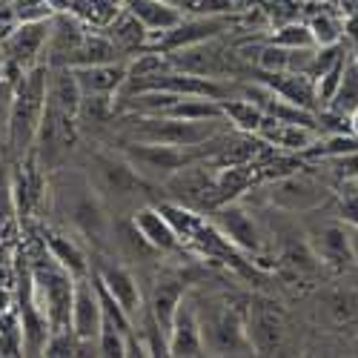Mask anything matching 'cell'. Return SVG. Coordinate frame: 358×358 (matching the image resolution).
I'll use <instances>...</instances> for the list:
<instances>
[{"label": "cell", "instance_id": "24", "mask_svg": "<svg viewBox=\"0 0 358 358\" xmlns=\"http://www.w3.org/2000/svg\"><path fill=\"white\" fill-rule=\"evenodd\" d=\"M46 244H49V255H52L57 264H61L72 278L89 275V261H86L83 250L72 241V238H66V235H49Z\"/></svg>", "mask_w": 358, "mask_h": 358}, {"label": "cell", "instance_id": "1", "mask_svg": "<svg viewBox=\"0 0 358 358\" xmlns=\"http://www.w3.org/2000/svg\"><path fill=\"white\" fill-rule=\"evenodd\" d=\"M55 198L57 206L64 210V215L72 221V227L78 232H83L86 238H95L103 241L109 235V218L101 206V198L86 175L80 172H64L55 178Z\"/></svg>", "mask_w": 358, "mask_h": 358}, {"label": "cell", "instance_id": "3", "mask_svg": "<svg viewBox=\"0 0 358 358\" xmlns=\"http://www.w3.org/2000/svg\"><path fill=\"white\" fill-rule=\"evenodd\" d=\"M227 117H213V121H184V117H166V115H143L135 121L132 138L146 143H169V146H198L221 135Z\"/></svg>", "mask_w": 358, "mask_h": 358}, {"label": "cell", "instance_id": "19", "mask_svg": "<svg viewBox=\"0 0 358 358\" xmlns=\"http://www.w3.org/2000/svg\"><path fill=\"white\" fill-rule=\"evenodd\" d=\"M281 315L273 307H250L247 313V336L252 352H270L281 344Z\"/></svg>", "mask_w": 358, "mask_h": 358}, {"label": "cell", "instance_id": "20", "mask_svg": "<svg viewBox=\"0 0 358 358\" xmlns=\"http://www.w3.org/2000/svg\"><path fill=\"white\" fill-rule=\"evenodd\" d=\"M261 141L273 143L278 149H292V152H304V149L315 141V129L313 127H301V124H287V121H275V117H264V124L255 132Z\"/></svg>", "mask_w": 358, "mask_h": 358}, {"label": "cell", "instance_id": "26", "mask_svg": "<svg viewBox=\"0 0 358 358\" xmlns=\"http://www.w3.org/2000/svg\"><path fill=\"white\" fill-rule=\"evenodd\" d=\"M221 112H224V117L232 124V127H238V129H244V132H258V127L264 124V109H258L252 101H244V98H227V101H221Z\"/></svg>", "mask_w": 358, "mask_h": 358}, {"label": "cell", "instance_id": "29", "mask_svg": "<svg viewBox=\"0 0 358 358\" xmlns=\"http://www.w3.org/2000/svg\"><path fill=\"white\" fill-rule=\"evenodd\" d=\"M164 69H169L166 52H161V49L158 52H141L127 64V80L146 78V75H155V72H164Z\"/></svg>", "mask_w": 358, "mask_h": 358}, {"label": "cell", "instance_id": "10", "mask_svg": "<svg viewBox=\"0 0 358 358\" xmlns=\"http://www.w3.org/2000/svg\"><path fill=\"white\" fill-rule=\"evenodd\" d=\"M166 352L169 355H203V338H201V318L195 298L184 292L178 301L172 327L166 333Z\"/></svg>", "mask_w": 358, "mask_h": 358}, {"label": "cell", "instance_id": "34", "mask_svg": "<svg viewBox=\"0 0 358 358\" xmlns=\"http://www.w3.org/2000/svg\"><path fill=\"white\" fill-rule=\"evenodd\" d=\"M12 215H15V181L9 169L0 164V232L6 229Z\"/></svg>", "mask_w": 358, "mask_h": 358}, {"label": "cell", "instance_id": "39", "mask_svg": "<svg viewBox=\"0 0 358 358\" xmlns=\"http://www.w3.org/2000/svg\"><path fill=\"white\" fill-rule=\"evenodd\" d=\"M355 350H358V344H355Z\"/></svg>", "mask_w": 358, "mask_h": 358}, {"label": "cell", "instance_id": "18", "mask_svg": "<svg viewBox=\"0 0 358 358\" xmlns=\"http://www.w3.org/2000/svg\"><path fill=\"white\" fill-rule=\"evenodd\" d=\"M132 224L138 227V232L149 241V247L158 252H175L181 247V238L172 229V224L166 221V215L161 210H152V206H143V210L135 213Z\"/></svg>", "mask_w": 358, "mask_h": 358}, {"label": "cell", "instance_id": "11", "mask_svg": "<svg viewBox=\"0 0 358 358\" xmlns=\"http://www.w3.org/2000/svg\"><path fill=\"white\" fill-rule=\"evenodd\" d=\"M270 201H273V206H278L284 213H310L327 201V189L321 184L310 181V178L289 175L270 187Z\"/></svg>", "mask_w": 358, "mask_h": 358}, {"label": "cell", "instance_id": "2", "mask_svg": "<svg viewBox=\"0 0 358 358\" xmlns=\"http://www.w3.org/2000/svg\"><path fill=\"white\" fill-rule=\"evenodd\" d=\"M46 83H49V66L43 64L23 72L17 83V92L9 106V146L17 155L35 141L41 115L46 106Z\"/></svg>", "mask_w": 358, "mask_h": 358}, {"label": "cell", "instance_id": "37", "mask_svg": "<svg viewBox=\"0 0 358 358\" xmlns=\"http://www.w3.org/2000/svg\"><path fill=\"white\" fill-rule=\"evenodd\" d=\"M347 235H350V255L358 264V227H347Z\"/></svg>", "mask_w": 358, "mask_h": 358}, {"label": "cell", "instance_id": "38", "mask_svg": "<svg viewBox=\"0 0 358 358\" xmlns=\"http://www.w3.org/2000/svg\"><path fill=\"white\" fill-rule=\"evenodd\" d=\"M350 127H352V132L358 135V109H355V112L350 115Z\"/></svg>", "mask_w": 358, "mask_h": 358}, {"label": "cell", "instance_id": "13", "mask_svg": "<svg viewBox=\"0 0 358 358\" xmlns=\"http://www.w3.org/2000/svg\"><path fill=\"white\" fill-rule=\"evenodd\" d=\"M95 178H98V189L112 192L117 198H129L143 187V178L135 172V166L127 158H115V155H98L95 158Z\"/></svg>", "mask_w": 358, "mask_h": 358}, {"label": "cell", "instance_id": "35", "mask_svg": "<svg viewBox=\"0 0 358 358\" xmlns=\"http://www.w3.org/2000/svg\"><path fill=\"white\" fill-rule=\"evenodd\" d=\"M333 175L338 181H355L358 178V152H347V155H336V158H327Z\"/></svg>", "mask_w": 358, "mask_h": 358}, {"label": "cell", "instance_id": "8", "mask_svg": "<svg viewBox=\"0 0 358 358\" xmlns=\"http://www.w3.org/2000/svg\"><path fill=\"white\" fill-rule=\"evenodd\" d=\"M49 29H52L49 17L46 20H26L17 29H12V32L6 35V41H3L6 61H12L23 72L38 66L41 55L46 49V41H49Z\"/></svg>", "mask_w": 358, "mask_h": 358}, {"label": "cell", "instance_id": "12", "mask_svg": "<svg viewBox=\"0 0 358 358\" xmlns=\"http://www.w3.org/2000/svg\"><path fill=\"white\" fill-rule=\"evenodd\" d=\"M89 29H83L75 17H66V15H57L52 20V29H49V41H46V64L49 66H72L75 55L83 43Z\"/></svg>", "mask_w": 358, "mask_h": 358}, {"label": "cell", "instance_id": "7", "mask_svg": "<svg viewBox=\"0 0 358 358\" xmlns=\"http://www.w3.org/2000/svg\"><path fill=\"white\" fill-rule=\"evenodd\" d=\"M103 324V304L95 278H75V292H72V333L78 338V352L86 344H98Z\"/></svg>", "mask_w": 358, "mask_h": 358}, {"label": "cell", "instance_id": "4", "mask_svg": "<svg viewBox=\"0 0 358 358\" xmlns=\"http://www.w3.org/2000/svg\"><path fill=\"white\" fill-rule=\"evenodd\" d=\"M201 152H203V143H198V146H169V143L135 141V143H127L124 158L135 166V172L143 178V181H166V178L181 172L184 166L195 164Z\"/></svg>", "mask_w": 358, "mask_h": 358}, {"label": "cell", "instance_id": "30", "mask_svg": "<svg viewBox=\"0 0 358 358\" xmlns=\"http://www.w3.org/2000/svg\"><path fill=\"white\" fill-rule=\"evenodd\" d=\"M310 32H313V41H315V46H330V43H341V35H344V23L338 20V17H333V15H327V12H321V15H315L310 23Z\"/></svg>", "mask_w": 358, "mask_h": 358}, {"label": "cell", "instance_id": "25", "mask_svg": "<svg viewBox=\"0 0 358 358\" xmlns=\"http://www.w3.org/2000/svg\"><path fill=\"white\" fill-rule=\"evenodd\" d=\"M327 109H333L338 115H352L358 109V57H347L344 64V72H341V80L336 86V95L330 98Z\"/></svg>", "mask_w": 358, "mask_h": 358}, {"label": "cell", "instance_id": "22", "mask_svg": "<svg viewBox=\"0 0 358 358\" xmlns=\"http://www.w3.org/2000/svg\"><path fill=\"white\" fill-rule=\"evenodd\" d=\"M184 292H187V287L181 281H158V287L152 292V321L164 330V336L169 333L178 301L184 298Z\"/></svg>", "mask_w": 358, "mask_h": 358}, {"label": "cell", "instance_id": "9", "mask_svg": "<svg viewBox=\"0 0 358 358\" xmlns=\"http://www.w3.org/2000/svg\"><path fill=\"white\" fill-rule=\"evenodd\" d=\"M213 227L221 238H227V241L238 250H244V252L261 250V229L241 203H229V201L221 203L213 215Z\"/></svg>", "mask_w": 358, "mask_h": 358}, {"label": "cell", "instance_id": "21", "mask_svg": "<svg viewBox=\"0 0 358 358\" xmlns=\"http://www.w3.org/2000/svg\"><path fill=\"white\" fill-rule=\"evenodd\" d=\"M124 9L146 26L149 35L166 32V29H172L184 20V15L178 12L169 0H124Z\"/></svg>", "mask_w": 358, "mask_h": 358}, {"label": "cell", "instance_id": "23", "mask_svg": "<svg viewBox=\"0 0 358 358\" xmlns=\"http://www.w3.org/2000/svg\"><path fill=\"white\" fill-rule=\"evenodd\" d=\"M106 29H109L106 35H109L112 43L117 46V52H121V49H141V46L149 43L146 26H143L135 15H129L127 9H124V12H117V17H115Z\"/></svg>", "mask_w": 358, "mask_h": 358}, {"label": "cell", "instance_id": "16", "mask_svg": "<svg viewBox=\"0 0 358 358\" xmlns=\"http://www.w3.org/2000/svg\"><path fill=\"white\" fill-rule=\"evenodd\" d=\"M98 284H101L129 315H138V313H141V289H138L135 275L127 270V266L112 264V261L101 264V266H98Z\"/></svg>", "mask_w": 358, "mask_h": 358}, {"label": "cell", "instance_id": "31", "mask_svg": "<svg viewBox=\"0 0 358 358\" xmlns=\"http://www.w3.org/2000/svg\"><path fill=\"white\" fill-rule=\"evenodd\" d=\"M270 43H278V46H287V49H310V46H315L307 23H284L281 29H275V35H273Z\"/></svg>", "mask_w": 358, "mask_h": 358}, {"label": "cell", "instance_id": "32", "mask_svg": "<svg viewBox=\"0 0 358 358\" xmlns=\"http://www.w3.org/2000/svg\"><path fill=\"white\" fill-rule=\"evenodd\" d=\"M289 55H292V49H287V46L266 43V46L258 49L255 57H258L261 72H287L289 69Z\"/></svg>", "mask_w": 358, "mask_h": 358}, {"label": "cell", "instance_id": "27", "mask_svg": "<svg viewBox=\"0 0 358 358\" xmlns=\"http://www.w3.org/2000/svg\"><path fill=\"white\" fill-rule=\"evenodd\" d=\"M72 12L86 23L106 29L117 17V0H75Z\"/></svg>", "mask_w": 358, "mask_h": 358}, {"label": "cell", "instance_id": "5", "mask_svg": "<svg viewBox=\"0 0 358 358\" xmlns=\"http://www.w3.org/2000/svg\"><path fill=\"white\" fill-rule=\"evenodd\" d=\"M201 338L203 350H210L213 355H244L252 352L250 336H247V318L241 313H235L232 307H213L210 313H201Z\"/></svg>", "mask_w": 358, "mask_h": 358}, {"label": "cell", "instance_id": "15", "mask_svg": "<svg viewBox=\"0 0 358 358\" xmlns=\"http://www.w3.org/2000/svg\"><path fill=\"white\" fill-rule=\"evenodd\" d=\"M310 250L318 261L330 264V266H344L352 261L350 255V235H347V224H321L310 232Z\"/></svg>", "mask_w": 358, "mask_h": 358}, {"label": "cell", "instance_id": "36", "mask_svg": "<svg viewBox=\"0 0 358 358\" xmlns=\"http://www.w3.org/2000/svg\"><path fill=\"white\" fill-rule=\"evenodd\" d=\"M338 218H341V224H347V227H358V187L350 189V192H341Z\"/></svg>", "mask_w": 358, "mask_h": 358}, {"label": "cell", "instance_id": "17", "mask_svg": "<svg viewBox=\"0 0 358 358\" xmlns=\"http://www.w3.org/2000/svg\"><path fill=\"white\" fill-rule=\"evenodd\" d=\"M261 80H264L266 86H273L284 101L301 106V109L315 112L318 98H315V80H313L310 75H304V72H289V69H287V72H264Z\"/></svg>", "mask_w": 358, "mask_h": 358}, {"label": "cell", "instance_id": "28", "mask_svg": "<svg viewBox=\"0 0 358 358\" xmlns=\"http://www.w3.org/2000/svg\"><path fill=\"white\" fill-rule=\"evenodd\" d=\"M184 17H201V15H229L235 12V0H169Z\"/></svg>", "mask_w": 358, "mask_h": 358}, {"label": "cell", "instance_id": "14", "mask_svg": "<svg viewBox=\"0 0 358 358\" xmlns=\"http://www.w3.org/2000/svg\"><path fill=\"white\" fill-rule=\"evenodd\" d=\"M83 95H115L127 83V64H89V66H69Z\"/></svg>", "mask_w": 358, "mask_h": 358}, {"label": "cell", "instance_id": "6", "mask_svg": "<svg viewBox=\"0 0 358 358\" xmlns=\"http://www.w3.org/2000/svg\"><path fill=\"white\" fill-rule=\"evenodd\" d=\"M235 23V15H201V17H184L178 26L166 29V32L152 35V46H158L161 52H175V49H184L192 43H203V41H213L221 38L224 32H229Z\"/></svg>", "mask_w": 358, "mask_h": 358}, {"label": "cell", "instance_id": "33", "mask_svg": "<svg viewBox=\"0 0 358 358\" xmlns=\"http://www.w3.org/2000/svg\"><path fill=\"white\" fill-rule=\"evenodd\" d=\"M344 64H347V55L341 57V61H336L324 75L315 78V98H318V106H327V103H330V98L336 95V86H338V80H341Z\"/></svg>", "mask_w": 358, "mask_h": 358}]
</instances>
